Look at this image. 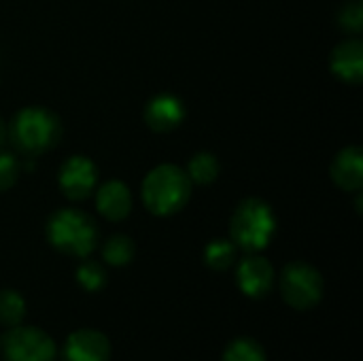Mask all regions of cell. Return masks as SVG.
Segmentation results:
<instances>
[{
	"mask_svg": "<svg viewBox=\"0 0 363 361\" xmlns=\"http://www.w3.org/2000/svg\"><path fill=\"white\" fill-rule=\"evenodd\" d=\"M185 172H187L191 185L206 187V185H213V183L219 179L221 164H219V160H217L215 153H211V151H200V153H196V155L189 157Z\"/></svg>",
	"mask_w": 363,
	"mask_h": 361,
	"instance_id": "5bb4252c",
	"label": "cell"
},
{
	"mask_svg": "<svg viewBox=\"0 0 363 361\" xmlns=\"http://www.w3.org/2000/svg\"><path fill=\"white\" fill-rule=\"evenodd\" d=\"M77 281L85 291H100L106 285V270L100 262L83 260V264L77 268Z\"/></svg>",
	"mask_w": 363,
	"mask_h": 361,
	"instance_id": "d6986e66",
	"label": "cell"
},
{
	"mask_svg": "<svg viewBox=\"0 0 363 361\" xmlns=\"http://www.w3.org/2000/svg\"><path fill=\"white\" fill-rule=\"evenodd\" d=\"M94 200H96V209L98 213L108 219V221H123L125 217H130L134 200L130 194V187L119 181V179H111L106 183H102L100 187H96L94 191Z\"/></svg>",
	"mask_w": 363,
	"mask_h": 361,
	"instance_id": "4fadbf2b",
	"label": "cell"
},
{
	"mask_svg": "<svg viewBox=\"0 0 363 361\" xmlns=\"http://www.w3.org/2000/svg\"><path fill=\"white\" fill-rule=\"evenodd\" d=\"M191 181L185 168L177 164H160L147 172L140 185L145 209L155 217H172L181 213L191 198Z\"/></svg>",
	"mask_w": 363,
	"mask_h": 361,
	"instance_id": "7a4b0ae2",
	"label": "cell"
},
{
	"mask_svg": "<svg viewBox=\"0 0 363 361\" xmlns=\"http://www.w3.org/2000/svg\"><path fill=\"white\" fill-rule=\"evenodd\" d=\"M338 26L357 36L359 32L363 30V4L362 0H347L340 11H338Z\"/></svg>",
	"mask_w": 363,
	"mask_h": 361,
	"instance_id": "ffe728a7",
	"label": "cell"
},
{
	"mask_svg": "<svg viewBox=\"0 0 363 361\" xmlns=\"http://www.w3.org/2000/svg\"><path fill=\"white\" fill-rule=\"evenodd\" d=\"M60 361H111V340L100 330H77L66 338Z\"/></svg>",
	"mask_w": 363,
	"mask_h": 361,
	"instance_id": "9c48e42d",
	"label": "cell"
},
{
	"mask_svg": "<svg viewBox=\"0 0 363 361\" xmlns=\"http://www.w3.org/2000/svg\"><path fill=\"white\" fill-rule=\"evenodd\" d=\"M21 174V162L11 151H0V194L15 187Z\"/></svg>",
	"mask_w": 363,
	"mask_h": 361,
	"instance_id": "44dd1931",
	"label": "cell"
},
{
	"mask_svg": "<svg viewBox=\"0 0 363 361\" xmlns=\"http://www.w3.org/2000/svg\"><path fill=\"white\" fill-rule=\"evenodd\" d=\"M57 185L66 200L83 202V200L91 198V194L98 187V168L89 157H85L81 153L70 155L60 166Z\"/></svg>",
	"mask_w": 363,
	"mask_h": 361,
	"instance_id": "52a82bcc",
	"label": "cell"
},
{
	"mask_svg": "<svg viewBox=\"0 0 363 361\" xmlns=\"http://www.w3.org/2000/svg\"><path fill=\"white\" fill-rule=\"evenodd\" d=\"M143 119L151 132L168 134L183 123L185 104L174 94H157L147 102V106L143 111Z\"/></svg>",
	"mask_w": 363,
	"mask_h": 361,
	"instance_id": "30bf717a",
	"label": "cell"
},
{
	"mask_svg": "<svg viewBox=\"0 0 363 361\" xmlns=\"http://www.w3.org/2000/svg\"><path fill=\"white\" fill-rule=\"evenodd\" d=\"M4 140H6V123L0 117V145H4Z\"/></svg>",
	"mask_w": 363,
	"mask_h": 361,
	"instance_id": "7402d4cb",
	"label": "cell"
},
{
	"mask_svg": "<svg viewBox=\"0 0 363 361\" xmlns=\"http://www.w3.org/2000/svg\"><path fill=\"white\" fill-rule=\"evenodd\" d=\"M274 209L262 198H245L232 213L230 240L245 253H262L277 234Z\"/></svg>",
	"mask_w": 363,
	"mask_h": 361,
	"instance_id": "277c9868",
	"label": "cell"
},
{
	"mask_svg": "<svg viewBox=\"0 0 363 361\" xmlns=\"http://www.w3.org/2000/svg\"><path fill=\"white\" fill-rule=\"evenodd\" d=\"M221 361H268V357L262 343L251 336H240L225 347Z\"/></svg>",
	"mask_w": 363,
	"mask_h": 361,
	"instance_id": "e0dca14e",
	"label": "cell"
},
{
	"mask_svg": "<svg viewBox=\"0 0 363 361\" xmlns=\"http://www.w3.org/2000/svg\"><path fill=\"white\" fill-rule=\"evenodd\" d=\"M279 291L296 311H311L315 309L325 294V283L321 272L306 262H291L281 270L279 277Z\"/></svg>",
	"mask_w": 363,
	"mask_h": 361,
	"instance_id": "5b68a950",
	"label": "cell"
},
{
	"mask_svg": "<svg viewBox=\"0 0 363 361\" xmlns=\"http://www.w3.org/2000/svg\"><path fill=\"white\" fill-rule=\"evenodd\" d=\"M330 177L336 183L338 189L355 194L363 187V149L357 145H349L340 149L332 164H330Z\"/></svg>",
	"mask_w": 363,
	"mask_h": 361,
	"instance_id": "7c38bea8",
	"label": "cell"
},
{
	"mask_svg": "<svg viewBox=\"0 0 363 361\" xmlns=\"http://www.w3.org/2000/svg\"><path fill=\"white\" fill-rule=\"evenodd\" d=\"M238 247L230 238H215L204 247V264L211 270L223 272L236 264Z\"/></svg>",
	"mask_w": 363,
	"mask_h": 361,
	"instance_id": "9a60e30c",
	"label": "cell"
},
{
	"mask_svg": "<svg viewBox=\"0 0 363 361\" xmlns=\"http://www.w3.org/2000/svg\"><path fill=\"white\" fill-rule=\"evenodd\" d=\"M49 245L68 257L85 260L98 247L100 230L91 215L81 209H57L45 226Z\"/></svg>",
	"mask_w": 363,
	"mask_h": 361,
	"instance_id": "3957f363",
	"label": "cell"
},
{
	"mask_svg": "<svg viewBox=\"0 0 363 361\" xmlns=\"http://www.w3.org/2000/svg\"><path fill=\"white\" fill-rule=\"evenodd\" d=\"M4 361H55L57 349L53 338L34 326H15L0 338Z\"/></svg>",
	"mask_w": 363,
	"mask_h": 361,
	"instance_id": "8992f818",
	"label": "cell"
},
{
	"mask_svg": "<svg viewBox=\"0 0 363 361\" xmlns=\"http://www.w3.org/2000/svg\"><path fill=\"white\" fill-rule=\"evenodd\" d=\"M26 317V300L15 289H0V323L4 328L21 326Z\"/></svg>",
	"mask_w": 363,
	"mask_h": 361,
	"instance_id": "ac0fdd59",
	"label": "cell"
},
{
	"mask_svg": "<svg viewBox=\"0 0 363 361\" xmlns=\"http://www.w3.org/2000/svg\"><path fill=\"white\" fill-rule=\"evenodd\" d=\"M134 253H136V245L125 234H115L102 245V260L115 268L128 266L134 260Z\"/></svg>",
	"mask_w": 363,
	"mask_h": 361,
	"instance_id": "2e32d148",
	"label": "cell"
},
{
	"mask_svg": "<svg viewBox=\"0 0 363 361\" xmlns=\"http://www.w3.org/2000/svg\"><path fill=\"white\" fill-rule=\"evenodd\" d=\"M330 70L342 83L359 85L363 81V43L359 36L340 40L330 55Z\"/></svg>",
	"mask_w": 363,
	"mask_h": 361,
	"instance_id": "8fae6325",
	"label": "cell"
},
{
	"mask_svg": "<svg viewBox=\"0 0 363 361\" xmlns=\"http://www.w3.org/2000/svg\"><path fill=\"white\" fill-rule=\"evenodd\" d=\"M60 117L45 106H26L6 123V138L23 157H38L62 140Z\"/></svg>",
	"mask_w": 363,
	"mask_h": 361,
	"instance_id": "6da1fadb",
	"label": "cell"
},
{
	"mask_svg": "<svg viewBox=\"0 0 363 361\" xmlns=\"http://www.w3.org/2000/svg\"><path fill=\"white\" fill-rule=\"evenodd\" d=\"M274 283H277V272L272 264L259 253H247V257L236 268L238 289L253 300L266 298L274 289Z\"/></svg>",
	"mask_w": 363,
	"mask_h": 361,
	"instance_id": "ba28073f",
	"label": "cell"
}]
</instances>
